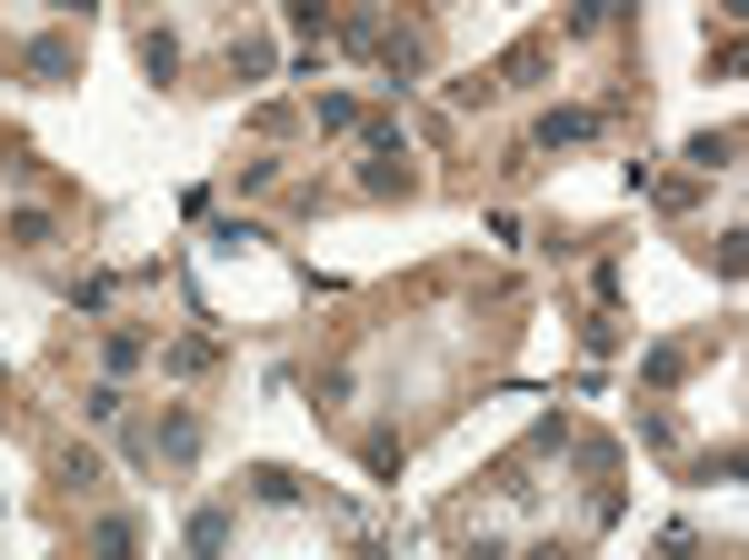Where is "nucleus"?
<instances>
[{
	"mask_svg": "<svg viewBox=\"0 0 749 560\" xmlns=\"http://www.w3.org/2000/svg\"><path fill=\"white\" fill-rule=\"evenodd\" d=\"M539 141H550V151L560 141H590V110H550V120H539Z\"/></svg>",
	"mask_w": 749,
	"mask_h": 560,
	"instance_id": "f257e3e1",
	"label": "nucleus"
}]
</instances>
